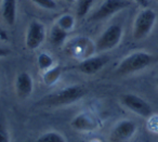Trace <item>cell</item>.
<instances>
[{
    "label": "cell",
    "mask_w": 158,
    "mask_h": 142,
    "mask_svg": "<svg viewBox=\"0 0 158 142\" xmlns=\"http://www.w3.org/2000/svg\"><path fill=\"white\" fill-rule=\"evenodd\" d=\"M153 61V55L145 51H136V52L130 53L117 66L116 74L123 76V75H130L140 72L151 65Z\"/></svg>",
    "instance_id": "6da1fadb"
},
{
    "label": "cell",
    "mask_w": 158,
    "mask_h": 142,
    "mask_svg": "<svg viewBox=\"0 0 158 142\" xmlns=\"http://www.w3.org/2000/svg\"><path fill=\"white\" fill-rule=\"evenodd\" d=\"M87 94V89L80 85L65 87L44 99V103L51 106H62L77 102Z\"/></svg>",
    "instance_id": "7a4b0ae2"
},
{
    "label": "cell",
    "mask_w": 158,
    "mask_h": 142,
    "mask_svg": "<svg viewBox=\"0 0 158 142\" xmlns=\"http://www.w3.org/2000/svg\"><path fill=\"white\" fill-rule=\"evenodd\" d=\"M157 21V14L151 8H143L138 14L133 22L132 36L135 40H142L146 38L153 31Z\"/></svg>",
    "instance_id": "3957f363"
},
{
    "label": "cell",
    "mask_w": 158,
    "mask_h": 142,
    "mask_svg": "<svg viewBox=\"0 0 158 142\" xmlns=\"http://www.w3.org/2000/svg\"><path fill=\"white\" fill-rule=\"evenodd\" d=\"M123 36V28L120 24L110 25L95 40V50L98 52H105V51L113 50L120 44Z\"/></svg>",
    "instance_id": "277c9868"
},
{
    "label": "cell",
    "mask_w": 158,
    "mask_h": 142,
    "mask_svg": "<svg viewBox=\"0 0 158 142\" xmlns=\"http://www.w3.org/2000/svg\"><path fill=\"white\" fill-rule=\"evenodd\" d=\"M131 5V0H104L90 15L89 21L99 22V21L106 20L114 14L129 8Z\"/></svg>",
    "instance_id": "5b68a950"
},
{
    "label": "cell",
    "mask_w": 158,
    "mask_h": 142,
    "mask_svg": "<svg viewBox=\"0 0 158 142\" xmlns=\"http://www.w3.org/2000/svg\"><path fill=\"white\" fill-rule=\"evenodd\" d=\"M121 104L128 109L129 111H131L132 113L136 114L139 116L142 117H149L153 113L151 105L141 97L136 96V94L132 93H126L120 98Z\"/></svg>",
    "instance_id": "8992f818"
},
{
    "label": "cell",
    "mask_w": 158,
    "mask_h": 142,
    "mask_svg": "<svg viewBox=\"0 0 158 142\" xmlns=\"http://www.w3.org/2000/svg\"><path fill=\"white\" fill-rule=\"evenodd\" d=\"M46 27L39 21H31L29 23L25 36V45L28 50L38 49L46 39Z\"/></svg>",
    "instance_id": "52a82bcc"
},
{
    "label": "cell",
    "mask_w": 158,
    "mask_h": 142,
    "mask_svg": "<svg viewBox=\"0 0 158 142\" xmlns=\"http://www.w3.org/2000/svg\"><path fill=\"white\" fill-rule=\"evenodd\" d=\"M107 62L108 57L106 55H93V57L85 58L76 67L82 74L93 75L101 71L107 64Z\"/></svg>",
    "instance_id": "ba28073f"
},
{
    "label": "cell",
    "mask_w": 158,
    "mask_h": 142,
    "mask_svg": "<svg viewBox=\"0 0 158 142\" xmlns=\"http://www.w3.org/2000/svg\"><path fill=\"white\" fill-rule=\"evenodd\" d=\"M136 131V125L134 122L129 119H123L117 123L113 128L110 138L114 142H123L131 139Z\"/></svg>",
    "instance_id": "9c48e42d"
},
{
    "label": "cell",
    "mask_w": 158,
    "mask_h": 142,
    "mask_svg": "<svg viewBox=\"0 0 158 142\" xmlns=\"http://www.w3.org/2000/svg\"><path fill=\"white\" fill-rule=\"evenodd\" d=\"M70 126L78 131H92L98 129L99 120L90 112H81L73 118Z\"/></svg>",
    "instance_id": "30bf717a"
},
{
    "label": "cell",
    "mask_w": 158,
    "mask_h": 142,
    "mask_svg": "<svg viewBox=\"0 0 158 142\" xmlns=\"http://www.w3.org/2000/svg\"><path fill=\"white\" fill-rule=\"evenodd\" d=\"M15 90L18 96L22 99L28 98L34 90V81L27 72H22L16 76Z\"/></svg>",
    "instance_id": "8fae6325"
},
{
    "label": "cell",
    "mask_w": 158,
    "mask_h": 142,
    "mask_svg": "<svg viewBox=\"0 0 158 142\" xmlns=\"http://www.w3.org/2000/svg\"><path fill=\"white\" fill-rule=\"evenodd\" d=\"M18 14V2L16 0H2L1 1V15L7 24L14 25Z\"/></svg>",
    "instance_id": "7c38bea8"
},
{
    "label": "cell",
    "mask_w": 158,
    "mask_h": 142,
    "mask_svg": "<svg viewBox=\"0 0 158 142\" xmlns=\"http://www.w3.org/2000/svg\"><path fill=\"white\" fill-rule=\"evenodd\" d=\"M67 36H68V32L64 31V29L61 28L59 25L54 24L50 31L49 38H50V42L53 45V46L60 47L65 42Z\"/></svg>",
    "instance_id": "4fadbf2b"
},
{
    "label": "cell",
    "mask_w": 158,
    "mask_h": 142,
    "mask_svg": "<svg viewBox=\"0 0 158 142\" xmlns=\"http://www.w3.org/2000/svg\"><path fill=\"white\" fill-rule=\"evenodd\" d=\"M55 24L59 25V26L61 27V28H63L64 31L70 32L75 27V24H76V18H75L74 15H72V14H68V13L63 14V15H61L59 19H57Z\"/></svg>",
    "instance_id": "5bb4252c"
},
{
    "label": "cell",
    "mask_w": 158,
    "mask_h": 142,
    "mask_svg": "<svg viewBox=\"0 0 158 142\" xmlns=\"http://www.w3.org/2000/svg\"><path fill=\"white\" fill-rule=\"evenodd\" d=\"M34 142H66V140L57 131H48L40 135Z\"/></svg>",
    "instance_id": "9a60e30c"
},
{
    "label": "cell",
    "mask_w": 158,
    "mask_h": 142,
    "mask_svg": "<svg viewBox=\"0 0 158 142\" xmlns=\"http://www.w3.org/2000/svg\"><path fill=\"white\" fill-rule=\"evenodd\" d=\"M93 2H94V0H77V16L79 19L86 16L89 13L91 8H92Z\"/></svg>",
    "instance_id": "2e32d148"
},
{
    "label": "cell",
    "mask_w": 158,
    "mask_h": 142,
    "mask_svg": "<svg viewBox=\"0 0 158 142\" xmlns=\"http://www.w3.org/2000/svg\"><path fill=\"white\" fill-rule=\"evenodd\" d=\"M37 64H38V67L44 72V71L49 70V68H51L52 66H54V61H53V58L51 57L49 53L42 52L38 55Z\"/></svg>",
    "instance_id": "e0dca14e"
},
{
    "label": "cell",
    "mask_w": 158,
    "mask_h": 142,
    "mask_svg": "<svg viewBox=\"0 0 158 142\" xmlns=\"http://www.w3.org/2000/svg\"><path fill=\"white\" fill-rule=\"evenodd\" d=\"M60 75H61V68L59 66H52L49 70L44 71V81L47 85H52L59 79Z\"/></svg>",
    "instance_id": "ac0fdd59"
},
{
    "label": "cell",
    "mask_w": 158,
    "mask_h": 142,
    "mask_svg": "<svg viewBox=\"0 0 158 142\" xmlns=\"http://www.w3.org/2000/svg\"><path fill=\"white\" fill-rule=\"evenodd\" d=\"M31 2L47 10H55L57 8V3L55 0H31Z\"/></svg>",
    "instance_id": "d6986e66"
},
{
    "label": "cell",
    "mask_w": 158,
    "mask_h": 142,
    "mask_svg": "<svg viewBox=\"0 0 158 142\" xmlns=\"http://www.w3.org/2000/svg\"><path fill=\"white\" fill-rule=\"evenodd\" d=\"M0 142H10L9 130L2 120H0Z\"/></svg>",
    "instance_id": "ffe728a7"
},
{
    "label": "cell",
    "mask_w": 158,
    "mask_h": 142,
    "mask_svg": "<svg viewBox=\"0 0 158 142\" xmlns=\"http://www.w3.org/2000/svg\"><path fill=\"white\" fill-rule=\"evenodd\" d=\"M133 1H135V2L138 3L139 6H141L142 8H147L149 3L148 0H133Z\"/></svg>",
    "instance_id": "44dd1931"
},
{
    "label": "cell",
    "mask_w": 158,
    "mask_h": 142,
    "mask_svg": "<svg viewBox=\"0 0 158 142\" xmlns=\"http://www.w3.org/2000/svg\"><path fill=\"white\" fill-rule=\"evenodd\" d=\"M10 54V50L7 48H1L0 47V58H6Z\"/></svg>",
    "instance_id": "7402d4cb"
},
{
    "label": "cell",
    "mask_w": 158,
    "mask_h": 142,
    "mask_svg": "<svg viewBox=\"0 0 158 142\" xmlns=\"http://www.w3.org/2000/svg\"><path fill=\"white\" fill-rule=\"evenodd\" d=\"M0 39H7V34L1 27H0Z\"/></svg>",
    "instance_id": "603a6c76"
},
{
    "label": "cell",
    "mask_w": 158,
    "mask_h": 142,
    "mask_svg": "<svg viewBox=\"0 0 158 142\" xmlns=\"http://www.w3.org/2000/svg\"><path fill=\"white\" fill-rule=\"evenodd\" d=\"M66 2H68V3H74V2H76L77 0H65Z\"/></svg>",
    "instance_id": "cb8c5ba5"
},
{
    "label": "cell",
    "mask_w": 158,
    "mask_h": 142,
    "mask_svg": "<svg viewBox=\"0 0 158 142\" xmlns=\"http://www.w3.org/2000/svg\"><path fill=\"white\" fill-rule=\"evenodd\" d=\"M156 84H157V86H158V78L156 79Z\"/></svg>",
    "instance_id": "d4e9b609"
},
{
    "label": "cell",
    "mask_w": 158,
    "mask_h": 142,
    "mask_svg": "<svg viewBox=\"0 0 158 142\" xmlns=\"http://www.w3.org/2000/svg\"><path fill=\"white\" fill-rule=\"evenodd\" d=\"M145 142H151V141H149V140H146V141H145Z\"/></svg>",
    "instance_id": "484cf974"
},
{
    "label": "cell",
    "mask_w": 158,
    "mask_h": 142,
    "mask_svg": "<svg viewBox=\"0 0 158 142\" xmlns=\"http://www.w3.org/2000/svg\"><path fill=\"white\" fill-rule=\"evenodd\" d=\"M80 142H86V141H80Z\"/></svg>",
    "instance_id": "4316f807"
},
{
    "label": "cell",
    "mask_w": 158,
    "mask_h": 142,
    "mask_svg": "<svg viewBox=\"0 0 158 142\" xmlns=\"http://www.w3.org/2000/svg\"><path fill=\"white\" fill-rule=\"evenodd\" d=\"M1 1H2V0H0V2H1Z\"/></svg>",
    "instance_id": "83f0119b"
}]
</instances>
